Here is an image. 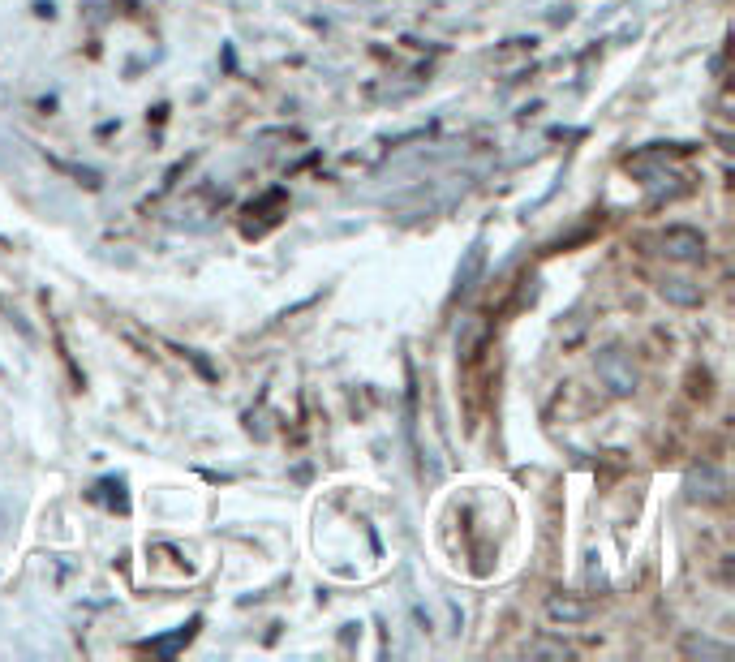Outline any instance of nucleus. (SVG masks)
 I'll return each instance as SVG.
<instances>
[{"instance_id":"obj_1","label":"nucleus","mask_w":735,"mask_h":662,"mask_svg":"<svg viewBox=\"0 0 735 662\" xmlns=\"http://www.w3.org/2000/svg\"><path fill=\"white\" fill-rule=\"evenodd\" d=\"M662 250H667L671 258H684V263H697V258L705 254V237L688 224H671L667 233H662Z\"/></svg>"},{"instance_id":"obj_4","label":"nucleus","mask_w":735,"mask_h":662,"mask_svg":"<svg viewBox=\"0 0 735 662\" xmlns=\"http://www.w3.org/2000/svg\"><path fill=\"white\" fill-rule=\"evenodd\" d=\"M658 293L667 297L671 306H684V310L701 306V289H697L693 280H675V276H671V280H662V284H658Z\"/></svg>"},{"instance_id":"obj_5","label":"nucleus","mask_w":735,"mask_h":662,"mask_svg":"<svg viewBox=\"0 0 735 662\" xmlns=\"http://www.w3.org/2000/svg\"><path fill=\"white\" fill-rule=\"evenodd\" d=\"M589 615L585 602H572V598H555L551 602V620H564V624H581Z\"/></svg>"},{"instance_id":"obj_2","label":"nucleus","mask_w":735,"mask_h":662,"mask_svg":"<svg viewBox=\"0 0 735 662\" xmlns=\"http://www.w3.org/2000/svg\"><path fill=\"white\" fill-rule=\"evenodd\" d=\"M723 495H727V482L714 465H701L688 473V499L693 503H723Z\"/></svg>"},{"instance_id":"obj_3","label":"nucleus","mask_w":735,"mask_h":662,"mask_svg":"<svg viewBox=\"0 0 735 662\" xmlns=\"http://www.w3.org/2000/svg\"><path fill=\"white\" fill-rule=\"evenodd\" d=\"M598 370H602V379L611 383V392H619V396H628L632 387H637V374H632L628 366H624V353H602V362H598Z\"/></svg>"}]
</instances>
